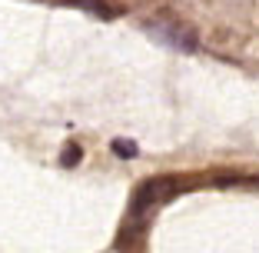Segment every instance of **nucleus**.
<instances>
[{"label":"nucleus","instance_id":"obj_1","mask_svg":"<svg viewBox=\"0 0 259 253\" xmlns=\"http://www.w3.org/2000/svg\"><path fill=\"white\" fill-rule=\"evenodd\" d=\"M176 193H180V180H176V176L146 180V184L137 190V197H133V207H130V213H133V220H143L150 210H156L160 203H166V200H173Z\"/></svg>","mask_w":259,"mask_h":253},{"label":"nucleus","instance_id":"obj_2","mask_svg":"<svg viewBox=\"0 0 259 253\" xmlns=\"http://www.w3.org/2000/svg\"><path fill=\"white\" fill-rule=\"evenodd\" d=\"M146 33H150V37H156L160 44L173 47V50H186V54H193V50L199 47L196 44V33L186 30V27H180V23H173V20L150 23V27H146Z\"/></svg>","mask_w":259,"mask_h":253},{"label":"nucleus","instance_id":"obj_3","mask_svg":"<svg viewBox=\"0 0 259 253\" xmlns=\"http://www.w3.org/2000/svg\"><path fill=\"white\" fill-rule=\"evenodd\" d=\"M110 147H113V154H116V157H123V160H133V157L140 154V147L133 143V140H126V137H116Z\"/></svg>","mask_w":259,"mask_h":253},{"label":"nucleus","instance_id":"obj_4","mask_svg":"<svg viewBox=\"0 0 259 253\" xmlns=\"http://www.w3.org/2000/svg\"><path fill=\"white\" fill-rule=\"evenodd\" d=\"M80 157H83V150L76 143H67L63 147V157H60V167H73V163H80Z\"/></svg>","mask_w":259,"mask_h":253}]
</instances>
